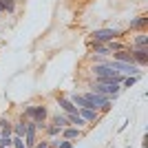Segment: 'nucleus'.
<instances>
[{"label":"nucleus","instance_id":"obj_25","mask_svg":"<svg viewBox=\"0 0 148 148\" xmlns=\"http://www.w3.org/2000/svg\"><path fill=\"white\" fill-rule=\"evenodd\" d=\"M18 2H20V0H18Z\"/></svg>","mask_w":148,"mask_h":148},{"label":"nucleus","instance_id":"obj_22","mask_svg":"<svg viewBox=\"0 0 148 148\" xmlns=\"http://www.w3.org/2000/svg\"><path fill=\"white\" fill-rule=\"evenodd\" d=\"M126 148H133V146H126Z\"/></svg>","mask_w":148,"mask_h":148},{"label":"nucleus","instance_id":"obj_21","mask_svg":"<svg viewBox=\"0 0 148 148\" xmlns=\"http://www.w3.org/2000/svg\"><path fill=\"white\" fill-rule=\"evenodd\" d=\"M11 148H27V146H25V139H22V137H18V135H13V137H11Z\"/></svg>","mask_w":148,"mask_h":148},{"label":"nucleus","instance_id":"obj_5","mask_svg":"<svg viewBox=\"0 0 148 148\" xmlns=\"http://www.w3.org/2000/svg\"><path fill=\"white\" fill-rule=\"evenodd\" d=\"M56 104L60 106L62 113H66V115H71V113H77V106L71 102V99L66 97V95H62V93H58L56 95Z\"/></svg>","mask_w":148,"mask_h":148},{"label":"nucleus","instance_id":"obj_23","mask_svg":"<svg viewBox=\"0 0 148 148\" xmlns=\"http://www.w3.org/2000/svg\"><path fill=\"white\" fill-rule=\"evenodd\" d=\"M0 18H2V13H0Z\"/></svg>","mask_w":148,"mask_h":148},{"label":"nucleus","instance_id":"obj_11","mask_svg":"<svg viewBox=\"0 0 148 148\" xmlns=\"http://www.w3.org/2000/svg\"><path fill=\"white\" fill-rule=\"evenodd\" d=\"M49 106L47 104H36V108H33V122L38 124H44V122H49Z\"/></svg>","mask_w":148,"mask_h":148},{"label":"nucleus","instance_id":"obj_15","mask_svg":"<svg viewBox=\"0 0 148 148\" xmlns=\"http://www.w3.org/2000/svg\"><path fill=\"white\" fill-rule=\"evenodd\" d=\"M49 122L56 124V126H60V128H66L69 126V119H66V113H53V115H49Z\"/></svg>","mask_w":148,"mask_h":148},{"label":"nucleus","instance_id":"obj_10","mask_svg":"<svg viewBox=\"0 0 148 148\" xmlns=\"http://www.w3.org/2000/svg\"><path fill=\"white\" fill-rule=\"evenodd\" d=\"M88 71H91L93 77H111V75L115 73L108 64H91V69H88Z\"/></svg>","mask_w":148,"mask_h":148},{"label":"nucleus","instance_id":"obj_14","mask_svg":"<svg viewBox=\"0 0 148 148\" xmlns=\"http://www.w3.org/2000/svg\"><path fill=\"white\" fill-rule=\"evenodd\" d=\"M66 119H69V126H77V128H82V130L88 128V124L84 122V117H82L80 113H71V115H66Z\"/></svg>","mask_w":148,"mask_h":148},{"label":"nucleus","instance_id":"obj_13","mask_svg":"<svg viewBox=\"0 0 148 148\" xmlns=\"http://www.w3.org/2000/svg\"><path fill=\"white\" fill-rule=\"evenodd\" d=\"M66 97L71 99V102H73V104L77 106V108H88V102H86V97H84V95H82L80 91H73V93H69Z\"/></svg>","mask_w":148,"mask_h":148},{"label":"nucleus","instance_id":"obj_24","mask_svg":"<svg viewBox=\"0 0 148 148\" xmlns=\"http://www.w3.org/2000/svg\"><path fill=\"white\" fill-rule=\"evenodd\" d=\"M0 148H5V146H0Z\"/></svg>","mask_w":148,"mask_h":148},{"label":"nucleus","instance_id":"obj_6","mask_svg":"<svg viewBox=\"0 0 148 148\" xmlns=\"http://www.w3.org/2000/svg\"><path fill=\"white\" fill-rule=\"evenodd\" d=\"M146 27H148V16L146 13H139V16H135V18H130V22H128V29L126 31H146Z\"/></svg>","mask_w":148,"mask_h":148},{"label":"nucleus","instance_id":"obj_19","mask_svg":"<svg viewBox=\"0 0 148 148\" xmlns=\"http://www.w3.org/2000/svg\"><path fill=\"white\" fill-rule=\"evenodd\" d=\"M124 47H128V42H126V40H111V42H108V49H111V53H113V51L124 49Z\"/></svg>","mask_w":148,"mask_h":148},{"label":"nucleus","instance_id":"obj_9","mask_svg":"<svg viewBox=\"0 0 148 148\" xmlns=\"http://www.w3.org/2000/svg\"><path fill=\"white\" fill-rule=\"evenodd\" d=\"M60 137L62 139H69V142H77V139L84 137V130L77 128V126H66V128H62Z\"/></svg>","mask_w":148,"mask_h":148},{"label":"nucleus","instance_id":"obj_18","mask_svg":"<svg viewBox=\"0 0 148 148\" xmlns=\"http://www.w3.org/2000/svg\"><path fill=\"white\" fill-rule=\"evenodd\" d=\"M0 130H2V133H11V117H9V115H2V117H0Z\"/></svg>","mask_w":148,"mask_h":148},{"label":"nucleus","instance_id":"obj_12","mask_svg":"<svg viewBox=\"0 0 148 148\" xmlns=\"http://www.w3.org/2000/svg\"><path fill=\"white\" fill-rule=\"evenodd\" d=\"M130 47H148V31H135V36H130Z\"/></svg>","mask_w":148,"mask_h":148},{"label":"nucleus","instance_id":"obj_1","mask_svg":"<svg viewBox=\"0 0 148 148\" xmlns=\"http://www.w3.org/2000/svg\"><path fill=\"white\" fill-rule=\"evenodd\" d=\"M126 33L128 31H122V29H115V27H106V29H95L88 33V40L93 42H102V44H108L111 40H126Z\"/></svg>","mask_w":148,"mask_h":148},{"label":"nucleus","instance_id":"obj_3","mask_svg":"<svg viewBox=\"0 0 148 148\" xmlns=\"http://www.w3.org/2000/svg\"><path fill=\"white\" fill-rule=\"evenodd\" d=\"M82 95L86 97L88 108H95V111H97L102 104H106V102H113V99H108L106 95H102V93H95V91H82Z\"/></svg>","mask_w":148,"mask_h":148},{"label":"nucleus","instance_id":"obj_16","mask_svg":"<svg viewBox=\"0 0 148 148\" xmlns=\"http://www.w3.org/2000/svg\"><path fill=\"white\" fill-rule=\"evenodd\" d=\"M60 133H62V128L56 126V124H51V122H47V126H44V130H42V135L47 137V139H51V137H60Z\"/></svg>","mask_w":148,"mask_h":148},{"label":"nucleus","instance_id":"obj_8","mask_svg":"<svg viewBox=\"0 0 148 148\" xmlns=\"http://www.w3.org/2000/svg\"><path fill=\"white\" fill-rule=\"evenodd\" d=\"M77 113L84 117V122H86L88 126H95V124L102 122V115H99L95 108H77Z\"/></svg>","mask_w":148,"mask_h":148},{"label":"nucleus","instance_id":"obj_7","mask_svg":"<svg viewBox=\"0 0 148 148\" xmlns=\"http://www.w3.org/2000/svg\"><path fill=\"white\" fill-rule=\"evenodd\" d=\"M86 49L95 56H102V58H111V49L108 44H102V42H93V40H86Z\"/></svg>","mask_w":148,"mask_h":148},{"label":"nucleus","instance_id":"obj_20","mask_svg":"<svg viewBox=\"0 0 148 148\" xmlns=\"http://www.w3.org/2000/svg\"><path fill=\"white\" fill-rule=\"evenodd\" d=\"M56 148H75V142H69V139H62V137H58Z\"/></svg>","mask_w":148,"mask_h":148},{"label":"nucleus","instance_id":"obj_4","mask_svg":"<svg viewBox=\"0 0 148 148\" xmlns=\"http://www.w3.org/2000/svg\"><path fill=\"white\" fill-rule=\"evenodd\" d=\"M130 56H133V64L139 69L148 66V47H130Z\"/></svg>","mask_w":148,"mask_h":148},{"label":"nucleus","instance_id":"obj_17","mask_svg":"<svg viewBox=\"0 0 148 148\" xmlns=\"http://www.w3.org/2000/svg\"><path fill=\"white\" fill-rule=\"evenodd\" d=\"M0 2H2V13H9V16L18 13V0H0Z\"/></svg>","mask_w":148,"mask_h":148},{"label":"nucleus","instance_id":"obj_2","mask_svg":"<svg viewBox=\"0 0 148 148\" xmlns=\"http://www.w3.org/2000/svg\"><path fill=\"white\" fill-rule=\"evenodd\" d=\"M88 91H95V93H102V95H106L108 99H117V95L124 91L122 84H95V82H88Z\"/></svg>","mask_w":148,"mask_h":148}]
</instances>
